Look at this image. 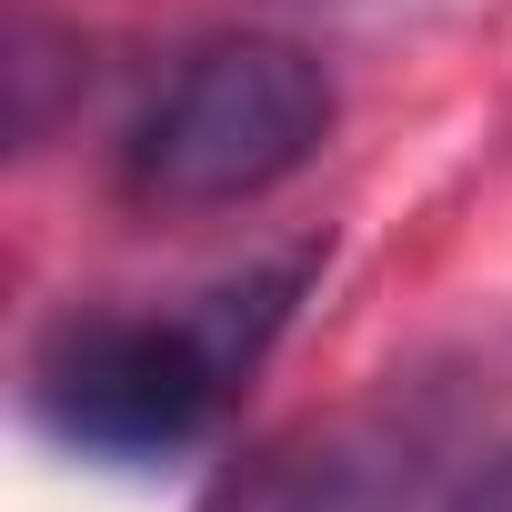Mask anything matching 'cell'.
Instances as JSON below:
<instances>
[{
    "label": "cell",
    "mask_w": 512,
    "mask_h": 512,
    "mask_svg": "<svg viewBox=\"0 0 512 512\" xmlns=\"http://www.w3.org/2000/svg\"><path fill=\"white\" fill-rule=\"evenodd\" d=\"M442 512H512V442H492L462 482H452V502Z\"/></svg>",
    "instance_id": "5b68a950"
},
{
    "label": "cell",
    "mask_w": 512,
    "mask_h": 512,
    "mask_svg": "<svg viewBox=\"0 0 512 512\" xmlns=\"http://www.w3.org/2000/svg\"><path fill=\"white\" fill-rule=\"evenodd\" d=\"M322 251H282L251 282L201 292L191 312H61L31 352V402L61 442L101 462H161L201 442L231 402V382L262 362V342L292 322Z\"/></svg>",
    "instance_id": "6da1fadb"
},
{
    "label": "cell",
    "mask_w": 512,
    "mask_h": 512,
    "mask_svg": "<svg viewBox=\"0 0 512 512\" xmlns=\"http://www.w3.org/2000/svg\"><path fill=\"white\" fill-rule=\"evenodd\" d=\"M422 482H432V432L402 422V402H382L241 452L201 512H412Z\"/></svg>",
    "instance_id": "3957f363"
},
{
    "label": "cell",
    "mask_w": 512,
    "mask_h": 512,
    "mask_svg": "<svg viewBox=\"0 0 512 512\" xmlns=\"http://www.w3.org/2000/svg\"><path fill=\"white\" fill-rule=\"evenodd\" d=\"M332 121H342V91H332L322 51H302L282 31H221V41L181 51L171 81L141 101V121L121 141V201L151 221L272 201L292 171L322 161Z\"/></svg>",
    "instance_id": "7a4b0ae2"
},
{
    "label": "cell",
    "mask_w": 512,
    "mask_h": 512,
    "mask_svg": "<svg viewBox=\"0 0 512 512\" xmlns=\"http://www.w3.org/2000/svg\"><path fill=\"white\" fill-rule=\"evenodd\" d=\"M11 141L21 151H41L51 141V121H61V101H81V31H61L41 0H21L11 11Z\"/></svg>",
    "instance_id": "277c9868"
}]
</instances>
